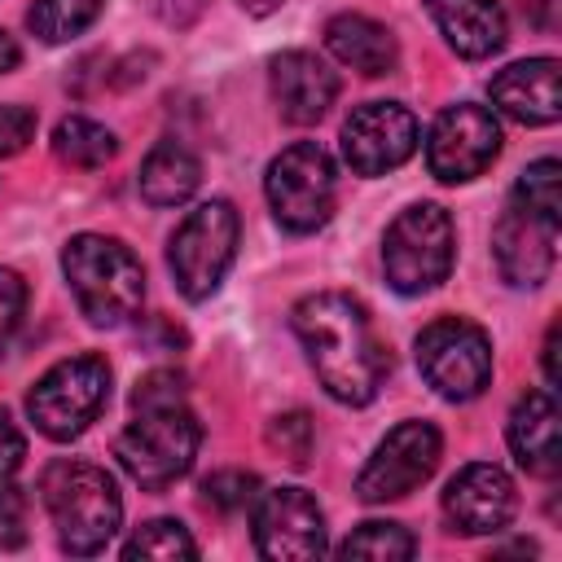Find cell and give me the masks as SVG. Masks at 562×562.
<instances>
[{
  "mask_svg": "<svg viewBox=\"0 0 562 562\" xmlns=\"http://www.w3.org/2000/svg\"><path fill=\"white\" fill-rule=\"evenodd\" d=\"M18 57H22V53H18L13 35H9V31H0V75H9V70L18 66Z\"/></svg>",
  "mask_w": 562,
  "mask_h": 562,
  "instance_id": "cell-35",
  "label": "cell"
},
{
  "mask_svg": "<svg viewBox=\"0 0 562 562\" xmlns=\"http://www.w3.org/2000/svg\"><path fill=\"white\" fill-rule=\"evenodd\" d=\"M496 154H501V127H496V114L487 105L457 101L430 123L426 167L443 184H461V180L483 176Z\"/></svg>",
  "mask_w": 562,
  "mask_h": 562,
  "instance_id": "cell-10",
  "label": "cell"
},
{
  "mask_svg": "<svg viewBox=\"0 0 562 562\" xmlns=\"http://www.w3.org/2000/svg\"><path fill=\"white\" fill-rule=\"evenodd\" d=\"M198 184H202V162L180 140H158L136 176V189L149 206H180L198 193Z\"/></svg>",
  "mask_w": 562,
  "mask_h": 562,
  "instance_id": "cell-21",
  "label": "cell"
},
{
  "mask_svg": "<svg viewBox=\"0 0 562 562\" xmlns=\"http://www.w3.org/2000/svg\"><path fill=\"white\" fill-rule=\"evenodd\" d=\"M110 400V364L92 351L57 360L26 395V413L35 422L40 435H48L53 443H66L75 435H83L101 408Z\"/></svg>",
  "mask_w": 562,
  "mask_h": 562,
  "instance_id": "cell-6",
  "label": "cell"
},
{
  "mask_svg": "<svg viewBox=\"0 0 562 562\" xmlns=\"http://www.w3.org/2000/svg\"><path fill=\"white\" fill-rule=\"evenodd\" d=\"M325 48L342 66H351V70H360L369 79L373 75H391L395 61H400L395 35L382 22L364 18V13H338V18H329L325 22Z\"/></svg>",
  "mask_w": 562,
  "mask_h": 562,
  "instance_id": "cell-20",
  "label": "cell"
},
{
  "mask_svg": "<svg viewBox=\"0 0 562 562\" xmlns=\"http://www.w3.org/2000/svg\"><path fill=\"white\" fill-rule=\"evenodd\" d=\"M417 119L395 101H369L342 123V162L356 176H386L417 149Z\"/></svg>",
  "mask_w": 562,
  "mask_h": 562,
  "instance_id": "cell-14",
  "label": "cell"
},
{
  "mask_svg": "<svg viewBox=\"0 0 562 562\" xmlns=\"http://www.w3.org/2000/svg\"><path fill=\"white\" fill-rule=\"evenodd\" d=\"M294 334H299L321 386L338 404L360 408L382 391V382L391 373V351L378 338L360 299H351L342 290L307 294L294 307Z\"/></svg>",
  "mask_w": 562,
  "mask_h": 562,
  "instance_id": "cell-1",
  "label": "cell"
},
{
  "mask_svg": "<svg viewBox=\"0 0 562 562\" xmlns=\"http://www.w3.org/2000/svg\"><path fill=\"white\" fill-rule=\"evenodd\" d=\"M61 272L70 281V294H75L79 312L88 316V325L114 329L140 312L145 268L119 237L75 233L61 250Z\"/></svg>",
  "mask_w": 562,
  "mask_h": 562,
  "instance_id": "cell-2",
  "label": "cell"
},
{
  "mask_svg": "<svg viewBox=\"0 0 562 562\" xmlns=\"http://www.w3.org/2000/svg\"><path fill=\"white\" fill-rule=\"evenodd\" d=\"M544 378H549V386H558V321L549 325V334H544Z\"/></svg>",
  "mask_w": 562,
  "mask_h": 562,
  "instance_id": "cell-34",
  "label": "cell"
},
{
  "mask_svg": "<svg viewBox=\"0 0 562 562\" xmlns=\"http://www.w3.org/2000/svg\"><path fill=\"white\" fill-rule=\"evenodd\" d=\"M237 4H241L250 18H268V13H277L285 0H237Z\"/></svg>",
  "mask_w": 562,
  "mask_h": 562,
  "instance_id": "cell-36",
  "label": "cell"
},
{
  "mask_svg": "<svg viewBox=\"0 0 562 562\" xmlns=\"http://www.w3.org/2000/svg\"><path fill=\"white\" fill-rule=\"evenodd\" d=\"M492 101L522 127H549L562 114L558 97V57H527L505 66L492 79Z\"/></svg>",
  "mask_w": 562,
  "mask_h": 562,
  "instance_id": "cell-17",
  "label": "cell"
},
{
  "mask_svg": "<svg viewBox=\"0 0 562 562\" xmlns=\"http://www.w3.org/2000/svg\"><path fill=\"white\" fill-rule=\"evenodd\" d=\"M22 544H26V496L0 483V549H22Z\"/></svg>",
  "mask_w": 562,
  "mask_h": 562,
  "instance_id": "cell-29",
  "label": "cell"
},
{
  "mask_svg": "<svg viewBox=\"0 0 562 562\" xmlns=\"http://www.w3.org/2000/svg\"><path fill=\"white\" fill-rule=\"evenodd\" d=\"M123 558L127 562H136V558L176 562V558H198V544L184 531V522H176V518H149L145 527L132 531V540L123 544Z\"/></svg>",
  "mask_w": 562,
  "mask_h": 562,
  "instance_id": "cell-24",
  "label": "cell"
},
{
  "mask_svg": "<svg viewBox=\"0 0 562 562\" xmlns=\"http://www.w3.org/2000/svg\"><path fill=\"white\" fill-rule=\"evenodd\" d=\"M237 211L233 202L224 198H211L202 202L198 211L184 215V224L171 233V246H167V263H171V277H176V290L193 303L211 299L237 255Z\"/></svg>",
  "mask_w": 562,
  "mask_h": 562,
  "instance_id": "cell-7",
  "label": "cell"
},
{
  "mask_svg": "<svg viewBox=\"0 0 562 562\" xmlns=\"http://www.w3.org/2000/svg\"><path fill=\"white\" fill-rule=\"evenodd\" d=\"M439 452H443V439L430 422H400L378 448L373 457L364 461L360 479H356V492L360 501L369 505H382V501H400L408 496L413 487H422L435 465H439Z\"/></svg>",
  "mask_w": 562,
  "mask_h": 562,
  "instance_id": "cell-11",
  "label": "cell"
},
{
  "mask_svg": "<svg viewBox=\"0 0 562 562\" xmlns=\"http://www.w3.org/2000/svg\"><path fill=\"white\" fill-rule=\"evenodd\" d=\"M255 487H259V479L246 474V470H215V474L202 483L206 501H211L220 514H237V509L255 505V496H259Z\"/></svg>",
  "mask_w": 562,
  "mask_h": 562,
  "instance_id": "cell-27",
  "label": "cell"
},
{
  "mask_svg": "<svg viewBox=\"0 0 562 562\" xmlns=\"http://www.w3.org/2000/svg\"><path fill=\"white\" fill-rule=\"evenodd\" d=\"M22 461H26V439L13 426V417L0 408V483H9L22 470Z\"/></svg>",
  "mask_w": 562,
  "mask_h": 562,
  "instance_id": "cell-32",
  "label": "cell"
},
{
  "mask_svg": "<svg viewBox=\"0 0 562 562\" xmlns=\"http://www.w3.org/2000/svg\"><path fill=\"white\" fill-rule=\"evenodd\" d=\"M509 448L518 465L536 479H553L562 470V435H558V404L549 391H527L509 413Z\"/></svg>",
  "mask_w": 562,
  "mask_h": 562,
  "instance_id": "cell-19",
  "label": "cell"
},
{
  "mask_svg": "<svg viewBox=\"0 0 562 562\" xmlns=\"http://www.w3.org/2000/svg\"><path fill=\"white\" fill-rule=\"evenodd\" d=\"M206 9V0H158V13H162V22L167 26H193L198 22V13Z\"/></svg>",
  "mask_w": 562,
  "mask_h": 562,
  "instance_id": "cell-33",
  "label": "cell"
},
{
  "mask_svg": "<svg viewBox=\"0 0 562 562\" xmlns=\"http://www.w3.org/2000/svg\"><path fill=\"white\" fill-rule=\"evenodd\" d=\"M101 9H105V0H35L26 13V26L44 44H66V40L83 35L101 18Z\"/></svg>",
  "mask_w": 562,
  "mask_h": 562,
  "instance_id": "cell-23",
  "label": "cell"
},
{
  "mask_svg": "<svg viewBox=\"0 0 562 562\" xmlns=\"http://www.w3.org/2000/svg\"><path fill=\"white\" fill-rule=\"evenodd\" d=\"M452 215L439 202H413L400 211L382 237V268L391 290L426 294L452 272Z\"/></svg>",
  "mask_w": 562,
  "mask_h": 562,
  "instance_id": "cell-5",
  "label": "cell"
},
{
  "mask_svg": "<svg viewBox=\"0 0 562 562\" xmlns=\"http://www.w3.org/2000/svg\"><path fill=\"white\" fill-rule=\"evenodd\" d=\"M443 514L452 522V531L461 536H492L505 531L518 514V492L514 479L492 465V461H474L465 470H457L443 487Z\"/></svg>",
  "mask_w": 562,
  "mask_h": 562,
  "instance_id": "cell-15",
  "label": "cell"
},
{
  "mask_svg": "<svg viewBox=\"0 0 562 562\" xmlns=\"http://www.w3.org/2000/svg\"><path fill=\"white\" fill-rule=\"evenodd\" d=\"M268 443L281 448L294 465H303L307 452H312V422H307V413H285V417H277V422L268 426Z\"/></svg>",
  "mask_w": 562,
  "mask_h": 562,
  "instance_id": "cell-28",
  "label": "cell"
},
{
  "mask_svg": "<svg viewBox=\"0 0 562 562\" xmlns=\"http://www.w3.org/2000/svg\"><path fill=\"white\" fill-rule=\"evenodd\" d=\"M53 149H57L61 162L92 171V167H105V162L114 158L119 140H114V132H110L105 123L83 119V114H70V119L57 123V132H53Z\"/></svg>",
  "mask_w": 562,
  "mask_h": 562,
  "instance_id": "cell-22",
  "label": "cell"
},
{
  "mask_svg": "<svg viewBox=\"0 0 562 562\" xmlns=\"http://www.w3.org/2000/svg\"><path fill=\"white\" fill-rule=\"evenodd\" d=\"M417 369L443 400H479L492 382V342L474 321L439 316L417 334Z\"/></svg>",
  "mask_w": 562,
  "mask_h": 562,
  "instance_id": "cell-9",
  "label": "cell"
},
{
  "mask_svg": "<svg viewBox=\"0 0 562 562\" xmlns=\"http://www.w3.org/2000/svg\"><path fill=\"white\" fill-rule=\"evenodd\" d=\"M268 88H272V101L285 123H316L338 97V75L316 53L290 48V53L272 57Z\"/></svg>",
  "mask_w": 562,
  "mask_h": 562,
  "instance_id": "cell-16",
  "label": "cell"
},
{
  "mask_svg": "<svg viewBox=\"0 0 562 562\" xmlns=\"http://www.w3.org/2000/svg\"><path fill=\"white\" fill-rule=\"evenodd\" d=\"M492 255L509 285L549 281L558 259V211H540L522 198H509L492 228Z\"/></svg>",
  "mask_w": 562,
  "mask_h": 562,
  "instance_id": "cell-13",
  "label": "cell"
},
{
  "mask_svg": "<svg viewBox=\"0 0 562 562\" xmlns=\"http://www.w3.org/2000/svg\"><path fill=\"white\" fill-rule=\"evenodd\" d=\"M263 193L285 233H316L334 215V158L316 140H299L268 162Z\"/></svg>",
  "mask_w": 562,
  "mask_h": 562,
  "instance_id": "cell-8",
  "label": "cell"
},
{
  "mask_svg": "<svg viewBox=\"0 0 562 562\" xmlns=\"http://www.w3.org/2000/svg\"><path fill=\"white\" fill-rule=\"evenodd\" d=\"M514 198H522V202H531V206H540V211H562V167H558V158L531 162V167L518 176Z\"/></svg>",
  "mask_w": 562,
  "mask_h": 562,
  "instance_id": "cell-26",
  "label": "cell"
},
{
  "mask_svg": "<svg viewBox=\"0 0 562 562\" xmlns=\"http://www.w3.org/2000/svg\"><path fill=\"white\" fill-rule=\"evenodd\" d=\"M426 13L435 18L448 48L457 57H470V61L501 53L509 40L505 9L496 0H426Z\"/></svg>",
  "mask_w": 562,
  "mask_h": 562,
  "instance_id": "cell-18",
  "label": "cell"
},
{
  "mask_svg": "<svg viewBox=\"0 0 562 562\" xmlns=\"http://www.w3.org/2000/svg\"><path fill=\"white\" fill-rule=\"evenodd\" d=\"M132 408L136 417L114 439V457L140 487L162 492L193 470L202 426L184 400H140Z\"/></svg>",
  "mask_w": 562,
  "mask_h": 562,
  "instance_id": "cell-4",
  "label": "cell"
},
{
  "mask_svg": "<svg viewBox=\"0 0 562 562\" xmlns=\"http://www.w3.org/2000/svg\"><path fill=\"white\" fill-rule=\"evenodd\" d=\"M255 549L272 562H299L325 553V514L303 487H268L250 509Z\"/></svg>",
  "mask_w": 562,
  "mask_h": 562,
  "instance_id": "cell-12",
  "label": "cell"
},
{
  "mask_svg": "<svg viewBox=\"0 0 562 562\" xmlns=\"http://www.w3.org/2000/svg\"><path fill=\"white\" fill-rule=\"evenodd\" d=\"M35 136V114L26 105H0V158L18 154Z\"/></svg>",
  "mask_w": 562,
  "mask_h": 562,
  "instance_id": "cell-31",
  "label": "cell"
},
{
  "mask_svg": "<svg viewBox=\"0 0 562 562\" xmlns=\"http://www.w3.org/2000/svg\"><path fill=\"white\" fill-rule=\"evenodd\" d=\"M40 496L57 527V544L75 558L101 553L123 522L119 487L92 461H53L40 479Z\"/></svg>",
  "mask_w": 562,
  "mask_h": 562,
  "instance_id": "cell-3",
  "label": "cell"
},
{
  "mask_svg": "<svg viewBox=\"0 0 562 562\" xmlns=\"http://www.w3.org/2000/svg\"><path fill=\"white\" fill-rule=\"evenodd\" d=\"M22 312H26V281L13 268H0V347L13 338Z\"/></svg>",
  "mask_w": 562,
  "mask_h": 562,
  "instance_id": "cell-30",
  "label": "cell"
},
{
  "mask_svg": "<svg viewBox=\"0 0 562 562\" xmlns=\"http://www.w3.org/2000/svg\"><path fill=\"white\" fill-rule=\"evenodd\" d=\"M342 558H373V562H404L417 553V540L400 522H360L342 544Z\"/></svg>",
  "mask_w": 562,
  "mask_h": 562,
  "instance_id": "cell-25",
  "label": "cell"
}]
</instances>
